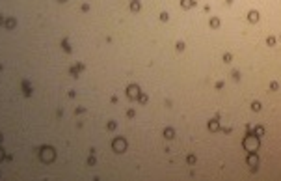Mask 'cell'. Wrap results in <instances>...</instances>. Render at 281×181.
<instances>
[{
    "mask_svg": "<svg viewBox=\"0 0 281 181\" xmlns=\"http://www.w3.org/2000/svg\"><path fill=\"white\" fill-rule=\"evenodd\" d=\"M39 159H41L43 163H52V161L56 159V149L51 148V146H43V148L39 149Z\"/></svg>",
    "mask_w": 281,
    "mask_h": 181,
    "instance_id": "obj_1",
    "label": "cell"
},
{
    "mask_svg": "<svg viewBox=\"0 0 281 181\" xmlns=\"http://www.w3.org/2000/svg\"><path fill=\"white\" fill-rule=\"evenodd\" d=\"M244 148L249 149V153L257 151L259 149V137H257V134H248V137L244 138Z\"/></svg>",
    "mask_w": 281,
    "mask_h": 181,
    "instance_id": "obj_2",
    "label": "cell"
},
{
    "mask_svg": "<svg viewBox=\"0 0 281 181\" xmlns=\"http://www.w3.org/2000/svg\"><path fill=\"white\" fill-rule=\"evenodd\" d=\"M112 148H114L115 153H123V151L127 149V140L121 138V137H118L115 140H112Z\"/></svg>",
    "mask_w": 281,
    "mask_h": 181,
    "instance_id": "obj_3",
    "label": "cell"
},
{
    "mask_svg": "<svg viewBox=\"0 0 281 181\" xmlns=\"http://www.w3.org/2000/svg\"><path fill=\"white\" fill-rule=\"evenodd\" d=\"M138 92H140V88H138L136 84H130V86L127 88V97H129V99H138V95H140Z\"/></svg>",
    "mask_w": 281,
    "mask_h": 181,
    "instance_id": "obj_4",
    "label": "cell"
},
{
    "mask_svg": "<svg viewBox=\"0 0 281 181\" xmlns=\"http://www.w3.org/2000/svg\"><path fill=\"white\" fill-rule=\"evenodd\" d=\"M80 69H84V65H82V64H77L75 67H71V75H73V77H77Z\"/></svg>",
    "mask_w": 281,
    "mask_h": 181,
    "instance_id": "obj_5",
    "label": "cell"
},
{
    "mask_svg": "<svg viewBox=\"0 0 281 181\" xmlns=\"http://www.w3.org/2000/svg\"><path fill=\"white\" fill-rule=\"evenodd\" d=\"M15 25H17V21H15L13 17H8V19H6V26H8L9 30H11V28H15Z\"/></svg>",
    "mask_w": 281,
    "mask_h": 181,
    "instance_id": "obj_6",
    "label": "cell"
},
{
    "mask_svg": "<svg viewBox=\"0 0 281 181\" xmlns=\"http://www.w3.org/2000/svg\"><path fill=\"white\" fill-rule=\"evenodd\" d=\"M248 19H249V22H257V21H259V13H257V11H249Z\"/></svg>",
    "mask_w": 281,
    "mask_h": 181,
    "instance_id": "obj_7",
    "label": "cell"
},
{
    "mask_svg": "<svg viewBox=\"0 0 281 181\" xmlns=\"http://www.w3.org/2000/svg\"><path fill=\"white\" fill-rule=\"evenodd\" d=\"M248 163H249L251 166H255V164H257V155H255V151H251V155L248 157Z\"/></svg>",
    "mask_w": 281,
    "mask_h": 181,
    "instance_id": "obj_8",
    "label": "cell"
},
{
    "mask_svg": "<svg viewBox=\"0 0 281 181\" xmlns=\"http://www.w3.org/2000/svg\"><path fill=\"white\" fill-rule=\"evenodd\" d=\"M164 137H166L168 140H171V138L175 137V131H173V129H166V131H164Z\"/></svg>",
    "mask_w": 281,
    "mask_h": 181,
    "instance_id": "obj_9",
    "label": "cell"
},
{
    "mask_svg": "<svg viewBox=\"0 0 281 181\" xmlns=\"http://www.w3.org/2000/svg\"><path fill=\"white\" fill-rule=\"evenodd\" d=\"M22 90H24V95H30L32 94V88H30V84L24 80V82H22Z\"/></svg>",
    "mask_w": 281,
    "mask_h": 181,
    "instance_id": "obj_10",
    "label": "cell"
},
{
    "mask_svg": "<svg viewBox=\"0 0 281 181\" xmlns=\"http://www.w3.org/2000/svg\"><path fill=\"white\" fill-rule=\"evenodd\" d=\"M218 127H220V125H218V121H216V120H212V121L208 123V129H210V131H218Z\"/></svg>",
    "mask_w": 281,
    "mask_h": 181,
    "instance_id": "obj_11",
    "label": "cell"
},
{
    "mask_svg": "<svg viewBox=\"0 0 281 181\" xmlns=\"http://www.w3.org/2000/svg\"><path fill=\"white\" fill-rule=\"evenodd\" d=\"M181 6H182V8H192L194 2H192V0H181Z\"/></svg>",
    "mask_w": 281,
    "mask_h": 181,
    "instance_id": "obj_12",
    "label": "cell"
},
{
    "mask_svg": "<svg viewBox=\"0 0 281 181\" xmlns=\"http://www.w3.org/2000/svg\"><path fill=\"white\" fill-rule=\"evenodd\" d=\"M130 10H132V11H140V2H138V0H132Z\"/></svg>",
    "mask_w": 281,
    "mask_h": 181,
    "instance_id": "obj_13",
    "label": "cell"
},
{
    "mask_svg": "<svg viewBox=\"0 0 281 181\" xmlns=\"http://www.w3.org/2000/svg\"><path fill=\"white\" fill-rule=\"evenodd\" d=\"M62 47H63V51H67V52H71V47H69V43H67V39H63V41H62Z\"/></svg>",
    "mask_w": 281,
    "mask_h": 181,
    "instance_id": "obj_14",
    "label": "cell"
},
{
    "mask_svg": "<svg viewBox=\"0 0 281 181\" xmlns=\"http://www.w3.org/2000/svg\"><path fill=\"white\" fill-rule=\"evenodd\" d=\"M255 134H257V137H263V134H264V129H263V127H257V129H255Z\"/></svg>",
    "mask_w": 281,
    "mask_h": 181,
    "instance_id": "obj_15",
    "label": "cell"
},
{
    "mask_svg": "<svg viewBox=\"0 0 281 181\" xmlns=\"http://www.w3.org/2000/svg\"><path fill=\"white\" fill-rule=\"evenodd\" d=\"M138 101H140V103H145V101H147V95H144V94H140V95H138Z\"/></svg>",
    "mask_w": 281,
    "mask_h": 181,
    "instance_id": "obj_16",
    "label": "cell"
},
{
    "mask_svg": "<svg viewBox=\"0 0 281 181\" xmlns=\"http://www.w3.org/2000/svg\"><path fill=\"white\" fill-rule=\"evenodd\" d=\"M210 26H220V21L218 19H210Z\"/></svg>",
    "mask_w": 281,
    "mask_h": 181,
    "instance_id": "obj_17",
    "label": "cell"
},
{
    "mask_svg": "<svg viewBox=\"0 0 281 181\" xmlns=\"http://www.w3.org/2000/svg\"><path fill=\"white\" fill-rule=\"evenodd\" d=\"M177 49H179V51H182V49H184V43H182V41H179V43H177Z\"/></svg>",
    "mask_w": 281,
    "mask_h": 181,
    "instance_id": "obj_18",
    "label": "cell"
},
{
    "mask_svg": "<svg viewBox=\"0 0 281 181\" xmlns=\"http://www.w3.org/2000/svg\"><path fill=\"white\" fill-rule=\"evenodd\" d=\"M88 164H95V157H89V159H88Z\"/></svg>",
    "mask_w": 281,
    "mask_h": 181,
    "instance_id": "obj_19",
    "label": "cell"
},
{
    "mask_svg": "<svg viewBox=\"0 0 281 181\" xmlns=\"http://www.w3.org/2000/svg\"><path fill=\"white\" fill-rule=\"evenodd\" d=\"M223 60L225 62H231V54H223Z\"/></svg>",
    "mask_w": 281,
    "mask_h": 181,
    "instance_id": "obj_20",
    "label": "cell"
},
{
    "mask_svg": "<svg viewBox=\"0 0 281 181\" xmlns=\"http://www.w3.org/2000/svg\"><path fill=\"white\" fill-rule=\"evenodd\" d=\"M108 129H110V131H112V129H115V123H114V121H110V123H108Z\"/></svg>",
    "mask_w": 281,
    "mask_h": 181,
    "instance_id": "obj_21",
    "label": "cell"
},
{
    "mask_svg": "<svg viewBox=\"0 0 281 181\" xmlns=\"http://www.w3.org/2000/svg\"><path fill=\"white\" fill-rule=\"evenodd\" d=\"M4 157H6V155H4V149H2V148H0V161H2V159H4Z\"/></svg>",
    "mask_w": 281,
    "mask_h": 181,
    "instance_id": "obj_22",
    "label": "cell"
},
{
    "mask_svg": "<svg viewBox=\"0 0 281 181\" xmlns=\"http://www.w3.org/2000/svg\"><path fill=\"white\" fill-rule=\"evenodd\" d=\"M0 25H2V15H0Z\"/></svg>",
    "mask_w": 281,
    "mask_h": 181,
    "instance_id": "obj_23",
    "label": "cell"
},
{
    "mask_svg": "<svg viewBox=\"0 0 281 181\" xmlns=\"http://www.w3.org/2000/svg\"><path fill=\"white\" fill-rule=\"evenodd\" d=\"M0 142H2V134H0Z\"/></svg>",
    "mask_w": 281,
    "mask_h": 181,
    "instance_id": "obj_24",
    "label": "cell"
},
{
    "mask_svg": "<svg viewBox=\"0 0 281 181\" xmlns=\"http://www.w3.org/2000/svg\"><path fill=\"white\" fill-rule=\"evenodd\" d=\"M58 2H65V0H58Z\"/></svg>",
    "mask_w": 281,
    "mask_h": 181,
    "instance_id": "obj_25",
    "label": "cell"
},
{
    "mask_svg": "<svg viewBox=\"0 0 281 181\" xmlns=\"http://www.w3.org/2000/svg\"><path fill=\"white\" fill-rule=\"evenodd\" d=\"M227 2H233V0H227Z\"/></svg>",
    "mask_w": 281,
    "mask_h": 181,
    "instance_id": "obj_26",
    "label": "cell"
}]
</instances>
